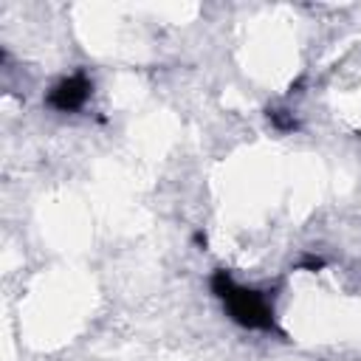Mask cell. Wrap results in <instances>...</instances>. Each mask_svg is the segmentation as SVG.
<instances>
[{"label":"cell","instance_id":"6da1fadb","mask_svg":"<svg viewBox=\"0 0 361 361\" xmlns=\"http://www.w3.org/2000/svg\"><path fill=\"white\" fill-rule=\"evenodd\" d=\"M212 290L237 324L251 327V330H274L276 327L274 324V310H271L265 293L234 285V279L226 271H217L212 276Z\"/></svg>","mask_w":361,"mask_h":361},{"label":"cell","instance_id":"7a4b0ae2","mask_svg":"<svg viewBox=\"0 0 361 361\" xmlns=\"http://www.w3.org/2000/svg\"><path fill=\"white\" fill-rule=\"evenodd\" d=\"M90 90H93L90 79H87L85 73H73V76H65L62 82H56V85L51 87L48 104H51L54 110H59V113H71V110H79V107L87 102Z\"/></svg>","mask_w":361,"mask_h":361}]
</instances>
